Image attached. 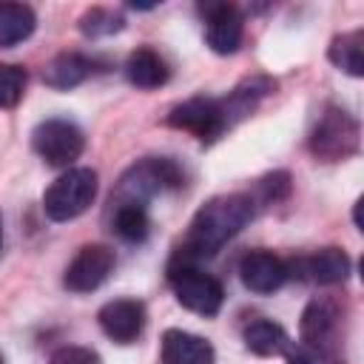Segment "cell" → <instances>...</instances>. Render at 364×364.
<instances>
[{
	"mask_svg": "<svg viewBox=\"0 0 364 364\" xmlns=\"http://www.w3.org/2000/svg\"><path fill=\"white\" fill-rule=\"evenodd\" d=\"M253 216H256V199L247 193H222L208 199L191 219L176 262L196 264L199 259L219 253L222 245L233 239Z\"/></svg>",
	"mask_w": 364,
	"mask_h": 364,
	"instance_id": "6da1fadb",
	"label": "cell"
},
{
	"mask_svg": "<svg viewBox=\"0 0 364 364\" xmlns=\"http://www.w3.org/2000/svg\"><path fill=\"white\" fill-rule=\"evenodd\" d=\"M299 333L304 350L321 364H347V330H344V307L333 296H316L307 301Z\"/></svg>",
	"mask_w": 364,
	"mask_h": 364,
	"instance_id": "7a4b0ae2",
	"label": "cell"
},
{
	"mask_svg": "<svg viewBox=\"0 0 364 364\" xmlns=\"http://www.w3.org/2000/svg\"><path fill=\"white\" fill-rule=\"evenodd\" d=\"M182 185V171L173 159L168 156H148L136 165H131L114 193H111V205H145L151 196H156L159 191H168V188H179Z\"/></svg>",
	"mask_w": 364,
	"mask_h": 364,
	"instance_id": "3957f363",
	"label": "cell"
},
{
	"mask_svg": "<svg viewBox=\"0 0 364 364\" xmlns=\"http://www.w3.org/2000/svg\"><path fill=\"white\" fill-rule=\"evenodd\" d=\"M94 196H97V171L68 168L43 193V210L51 222H71L94 205Z\"/></svg>",
	"mask_w": 364,
	"mask_h": 364,
	"instance_id": "277c9868",
	"label": "cell"
},
{
	"mask_svg": "<svg viewBox=\"0 0 364 364\" xmlns=\"http://www.w3.org/2000/svg\"><path fill=\"white\" fill-rule=\"evenodd\" d=\"M307 145H310V154L316 159L338 162V159H347V156L358 154V148H361V128H358V122L344 108L330 105L318 117L316 128L310 131Z\"/></svg>",
	"mask_w": 364,
	"mask_h": 364,
	"instance_id": "5b68a950",
	"label": "cell"
},
{
	"mask_svg": "<svg viewBox=\"0 0 364 364\" xmlns=\"http://www.w3.org/2000/svg\"><path fill=\"white\" fill-rule=\"evenodd\" d=\"M171 290L176 296V301L199 316H216L222 310L225 301V290L219 284V279H213L210 273L199 270L196 264H185V262H173L171 273H168Z\"/></svg>",
	"mask_w": 364,
	"mask_h": 364,
	"instance_id": "8992f818",
	"label": "cell"
},
{
	"mask_svg": "<svg viewBox=\"0 0 364 364\" xmlns=\"http://www.w3.org/2000/svg\"><path fill=\"white\" fill-rule=\"evenodd\" d=\"M31 148L40 159H46L54 168H68L74 159H80L85 148V134L71 119H43L31 131Z\"/></svg>",
	"mask_w": 364,
	"mask_h": 364,
	"instance_id": "52a82bcc",
	"label": "cell"
},
{
	"mask_svg": "<svg viewBox=\"0 0 364 364\" xmlns=\"http://www.w3.org/2000/svg\"><path fill=\"white\" fill-rule=\"evenodd\" d=\"M168 125H173L179 131H188V134H193L202 142H213V139H219L230 128V119L225 114L222 100L191 97V100H185V102L171 108Z\"/></svg>",
	"mask_w": 364,
	"mask_h": 364,
	"instance_id": "ba28073f",
	"label": "cell"
},
{
	"mask_svg": "<svg viewBox=\"0 0 364 364\" xmlns=\"http://www.w3.org/2000/svg\"><path fill=\"white\" fill-rule=\"evenodd\" d=\"M114 262H117V256H114V250L108 245H85L68 262L63 284L71 293H91L111 276Z\"/></svg>",
	"mask_w": 364,
	"mask_h": 364,
	"instance_id": "9c48e42d",
	"label": "cell"
},
{
	"mask_svg": "<svg viewBox=\"0 0 364 364\" xmlns=\"http://www.w3.org/2000/svg\"><path fill=\"white\" fill-rule=\"evenodd\" d=\"M205 43L213 54H233L242 46L245 17L233 3H205Z\"/></svg>",
	"mask_w": 364,
	"mask_h": 364,
	"instance_id": "30bf717a",
	"label": "cell"
},
{
	"mask_svg": "<svg viewBox=\"0 0 364 364\" xmlns=\"http://www.w3.org/2000/svg\"><path fill=\"white\" fill-rule=\"evenodd\" d=\"M350 270H353V262L341 247H321L287 264V276H296L313 284H341L347 282Z\"/></svg>",
	"mask_w": 364,
	"mask_h": 364,
	"instance_id": "8fae6325",
	"label": "cell"
},
{
	"mask_svg": "<svg viewBox=\"0 0 364 364\" xmlns=\"http://www.w3.org/2000/svg\"><path fill=\"white\" fill-rule=\"evenodd\" d=\"M97 321L102 333L117 344H131L145 330V304L136 299H114L100 307Z\"/></svg>",
	"mask_w": 364,
	"mask_h": 364,
	"instance_id": "7c38bea8",
	"label": "cell"
},
{
	"mask_svg": "<svg viewBox=\"0 0 364 364\" xmlns=\"http://www.w3.org/2000/svg\"><path fill=\"white\" fill-rule=\"evenodd\" d=\"M239 279L253 293H273L290 276H287V262H282L276 253H270V250H250L239 262Z\"/></svg>",
	"mask_w": 364,
	"mask_h": 364,
	"instance_id": "4fadbf2b",
	"label": "cell"
},
{
	"mask_svg": "<svg viewBox=\"0 0 364 364\" xmlns=\"http://www.w3.org/2000/svg\"><path fill=\"white\" fill-rule=\"evenodd\" d=\"M162 364H213L216 353L208 338L185 333V330H165L159 347Z\"/></svg>",
	"mask_w": 364,
	"mask_h": 364,
	"instance_id": "5bb4252c",
	"label": "cell"
},
{
	"mask_svg": "<svg viewBox=\"0 0 364 364\" xmlns=\"http://www.w3.org/2000/svg\"><path fill=\"white\" fill-rule=\"evenodd\" d=\"M125 77H128L131 85H136L142 91H154V88H159V85H165L171 80V68H168V63L154 48L142 46V48L128 54Z\"/></svg>",
	"mask_w": 364,
	"mask_h": 364,
	"instance_id": "9a60e30c",
	"label": "cell"
},
{
	"mask_svg": "<svg viewBox=\"0 0 364 364\" xmlns=\"http://www.w3.org/2000/svg\"><path fill=\"white\" fill-rule=\"evenodd\" d=\"M91 71H94V60H88L85 54H77V51H63L43 68V82L57 91H68V88L80 85Z\"/></svg>",
	"mask_w": 364,
	"mask_h": 364,
	"instance_id": "2e32d148",
	"label": "cell"
},
{
	"mask_svg": "<svg viewBox=\"0 0 364 364\" xmlns=\"http://www.w3.org/2000/svg\"><path fill=\"white\" fill-rule=\"evenodd\" d=\"M242 338H245V347L250 350V353H256V355H284L290 347H293V341H290V336L284 333V327L282 324H276V321H270V318H256V321H250L245 330H242Z\"/></svg>",
	"mask_w": 364,
	"mask_h": 364,
	"instance_id": "e0dca14e",
	"label": "cell"
},
{
	"mask_svg": "<svg viewBox=\"0 0 364 364\" xmlns=\"http://www.w3.org/2000/svg\"><path fill=\"white\" fill-rule=\"evenodd\" d=\"M34 28H37V14L31 6L0 0V48H11L28 40Z\"/></svg>",
	"mask_w": 364,
	"mask_h": 364,
	"instance_id": "ac0fdd59",
	"label": "cell"
},
{
	"mask_svg": "<svg viewBox=\"0 0 364 364\" xmlns=\"http://www.w3.org/2000/svg\"><path fill=\"white\" fill-rule=\"evenodd\" d=\"M327 57L338 71L350 77H364V31L353 28V31L333 37Z\"/></svg>",
	"mask_w": 364,
	"mask_h": 364,
	"instance_id": "d6986e66",
	"label": "cell"
},
{
	"mask_svg": "<svg viewBox=\"0 0 364 364\" xmlns=\"http://www.w3.org/2000/svg\"><path fill=\"white\" fill-rule=\"evenodd\" d=\"M114 230L125 242H142L151 230L145 205H117L114 208Z\"/></svg>",
	"mask_w": 364,
	"mask_h": 364,
	"instance_id": "ffe728a7",
	"label": "cell"
},
{
	"mask_svg": "<svg viewBox=\"0 0 364 364\" xmlns=\"http://www.w3.org/2000/svg\"><path fill=\"white\" fill-rule=\"evenodd\" d=\"M122 28H125V17L114 9L94 6L80 17V31L85 37H108V34H117Z\"/></svg>",
	"mask_w": 364,
	"mask_h": 364,
	"instance_id": "44dd1931",
	"label": "cell"
},
{
	"mask_svg": "<svg viewBox=\"0 0 364 364\" xmlns=\"http://www.w3.org/2000/svg\"><path fill=\"white\" fill-rule=\"evenodd\" d=\"M26 91V68L0 63V108H14Z\"/></svg>",
	"mask_w": 364,
	"mask_h": 364,
	"instance_id": "7402d4cb",
	"label": "cell"
},
{
	"mask_svg": "<svg viewBox=\"0 0 364 364\" xmlns=\"http://www.w3.org/2000/svg\"><path fill=\"white\" fill-rule=\"evenodd\" d=\"M287 193H290V173L273 171L264 179H259V196H262V202H279Z\"/></svg>",
	"mask_w": 364,
	"mask_h": 364,
	"instance_id": "603a6c76",
	"label": "cell"
},
{
	"mask_svg": "<svg viewBox=\"0 0 364 364\" xmlns=\"http://www.w3.org/2000/svg\"><path fill=\"white\" fill-rule=\"evenodd\" d=\"M48 364H102L100 355L91 350V347H77V344H68V347H60L51 353Z\"/></svg>",
	"mask_w": 364,
	"mask_h": 364,
	"instance_id": "cb8c5ba5",
	"label": "cell"
},
{
	"mask_svg": "<svg viewBox=\"0 0 364 364\" xmlns=\"http://www.w3.org/2000/svg\"><path fill=\"white\" fill-rule=\"evenodd\" d=\"M284 358H287V364H318L304 347H290V350L284 353Z\"/></svg>",
	"mask_w": 364,
	"mask_h": 364,
	"instance_id": "d4e9b609",
	"label": "cell"
},
{
	"mask_svg": "<svg viewBox=\"0 0 364 364\" xmlns=\"http://www.w3.org/2000/svg\"><path fill=\"white\" fill-rule=\"evenodd\" d=\"M0 247H3V219H0Z\"/></svg>",
	"mask_w": 364,
	"mask_h": 364,
	"instance_id": "484cf974",
	"label": "cell"
},
{
	"mask_svg": "<svg viewBox=\"0 0 364 364\" xmlns=\"http://www.w3.org/2000/svg\"><path fill=\"white\" fill-rule=\"evenodd\" d=\"M0 364H3V358H0Z\"/></svg>",
	"mask_w": 364,
	"mask_h": 364,
	"instance_id": "4316f807",
	"label": "cell"
}]
</instances>
